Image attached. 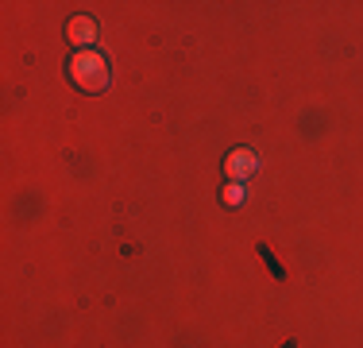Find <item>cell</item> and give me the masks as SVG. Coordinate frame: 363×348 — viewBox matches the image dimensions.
Here are the masks:
<instances>
[{"mask_svg":"<svg viewBox=\"0 0 363 348\" xmlns=\"http://www.w3.org/2000/svg\"><path fill=\"white\" fill-rule=\"evenodd\" d=\"M70 77H74V85L97 93V89L108 85V62L97 55V50H77L74 62H70Z\"/></svg>","mask_w":363,"mask_h":348,"instance_id":"6da1fadb","label":"cell"},{"mask_svg":"<svg viewBox=\"0 0 363 348\" xmlns=\"http://www.w3.org/2000/svg\"><path fill=\"white\" fill-rule=\"evenodd\" d=\"M244 202V186H240V182H232L228 190H224V205H240Z\"/></svg>","mask_w":363,"mask_h":348,"instance_id":"277c9868","label":"cell"},{"mask_svg":"<svg viewBox=\"0 0 363 348\" xmlns=\"http://www.w3.org/2000/svg\"><path fill=\"white\" fill-rule=\"evenodd\" d=\"M70 43H77V47H89L93 43V35H97V28H93V20H85V16H74L70 20Z\"/></svg>","mask_w":363,"mask_h":348,"instance_id":"3957f363","label":"cell"},{"mask_svg":"<svg viewBox=\"0 0 363 348\" xmlns=\"http://www.w3.org/2000/svg\"><path fill=\"white\" fill-rule=\"evenodd\" d=\"M224 170H228L232 178H247V174L255 170V155L240 147V151H232V155H228V163H224Z\"/></svg>","mask_w":363,"mask_h":348,"instance_id":"7a4b0ae2","label":"cell"}]
</instances>
